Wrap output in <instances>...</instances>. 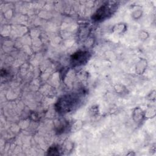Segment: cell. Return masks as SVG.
<instances>
[{"mask_svg":"<svg viewBox=\"0 0 156 156\" xmlns=\"http://www.w3.org/2000/svg\"><path fill=\"white\" fill-rule=\"evenodd\" d=\"M80 102V96L78 94H66L58 99L55 104V108L58 113H68L76 108Z\"/></svg>","mask_w":156,"mask_h":156,"instance_id":"6da1fadb","label":"cell"},{"mask_svg":"<svg viewBox=\"0 0 156 156\" xmlns=\"http://www.w3.org/2000/svg\"><path fill=\"white\" fill-rule=\"evenodd\" d=\"M117 4L115 2H108L99 7L92 16L94 21L99 22L109 18L115 12Z\"/></svg>","mask_w":156,"mask_h":156,"instance_id":"7a4b0ae2","label":"cell"},{"mask_svg":"<svg viewBox=\"0 0 156 156\" xmlns=\"http://www.w3.org/2000/svg\"><path fill=\"white\" fill-rule=\"evenodd\" d=\"M90 54L87 51H79L74 53L71 57V64L72 66H79L85 64L90 58Z\"/></svg>","mask_w":156,"mask_h":156,"instance_id":"3957f363","label":"cell"},{"mask_svg":"<svg viewBox=\"0 0 156 156\" xmlns=\"http://www.w3.org/2000/svg\"><path fill=\"white\" fill-rule=\"evenodd\" d=\"M60 148L58 146H52L49 147L48 151V154L49 155H59L60 154Z\"/></svg>","mask_w":156,"mask_h":156,"instance_id":"277c9868","label":"cell"},{"mask_svg":"<svg viewBox=\"0 0 156 156\" xmlns=\"http://www.w3.org/2000/svg\"><path fill=\"white\" fill-rule=\"evenodd\" d=\"M66 126V125H62V127H65V126ZM63 128L65 129V127H63ZM61 129H62V131H63V127H61V128H60V129L58 130V132H59V131L61 130Z\"/></svg>","mask_w":156,"mask_h":156,"instance_id":"5b68a950","label":"cell"}]
</instances>
